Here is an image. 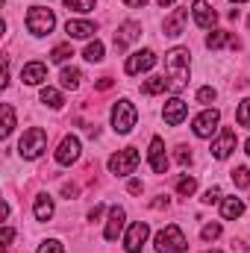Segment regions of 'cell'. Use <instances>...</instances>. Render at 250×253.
Masks as SVG:
<instances>
[{"mask_svg":"<svg viewBox=\"0 0 250 253\" xmlns=\"http://www.w3.org/2000/svg\"><path fill=\"white\" fill-rule=\"evenodd\" d=\"M100 215H103V206H100V203H97V206H94V209H91V212H88V221H97V218H100Z\"/></svg>","mask_w":250,"mask_h":253,"instance_id":"41","label":"cell"},{"mask_svg":"<svg viewBox=\"0 0 250 253\" xmlns=\"http://www.w3.org/2000/svg\"><path fill=\"white\" fill-rule=\"evenodd\" d=\"M138 150L135 147H124V150H118L112 159H109V171L115 174V177H129L132 171H135V165H138Z\"/></svg>","mask_w":250,"mask_h":253,"instance_id":"6","label":"cell"},{"mask_svg":"<svg viewBox=\"0 0 250 253\" xmlns=\"http://www.w3.org/2000/svg\"><path fill=\"white\" fill-rule=\"evenodd\" d=\"M21 80H24L27 85H42V83L47 80V68H44V62H30V65H24V71H21Z\"/></svg>","mask_w":250,"mask_h":253,"instance_id":"18","label":"cell"},{"mask_svg":"<svg viewBox=\"0 0 250 253\" xmlns=\"http://www.w3.org/2000/svg\"><path fill=\"white\" fill-rule=\"evenodd\" d=\"M65 9H71V12H91L94 0H65Z\"/></svg>","mask_w":250,"mask_h":253,"instance_id":"29","label":"cell"},{"mask_svg":"<svg viewBox=\"0 0 250 253\" xmlns=\"http://www.w3.org/2000/svg\"><path fill=\"white\" fill-rule=\"evenodd\" d=\"M124 3H126V6H132V9H141L147 0H124Z\"/></svg>","mask_w":250,"mask_h":253,"instance_id":"44","label":"cell"},{"mask_svg":"<svg viewBox=\"0 0 250 253\" xmlns=\"http://www.w3.org/2000/svg\"><path fill=\"white\" fill-rule=\"evenodd\" d=\"M138 36H141V24H138V21H124V24L118 27V33H115V47H118V50H126Z\"/></svg>","mask_w":250,"mask_h":253,"instance_id":"11","label":"cell"},{"mask_svg":"<svg viewBox=\"0 0 250 253\" xmlns=\"http://www.w3.org/2000/svg\"><path fill=\"white\" fill-rule=\"evenodd\" d=\"M44 150H47V132H44L42 126H30V129L24 132V138L18 141V153H21L24 159H39Z\"/></svg>","mask_w":250,"mask_h":253,"instance_id":"3","label":"cell"},{"mask_svg":"<svg viewBox=\"0 0 250 253\" xmlns=\"http://www.w3.org/2000/svg\"><path fill=\"white\" fill-rule=\"evenodd\" d=\"M242 212H245V203H242L239 197H224V203H221V215H224V218L233 221V218H239Z\"/></svg>","mask_w":250,"mask_h":253,"instance_id":"22","label":"cell"},{"mask_svg":"<svg viewBox=\"0 0 250 253\" xmlns=\"http://www.w3.org/2000/svg\"><path fill=\"white\" fill-rule=\"evenodd\" d=\"M126 189H129V194H141V183H138V180H129Z\"/></svg>","mask_w":250,"mask_h":253,"instance_id":"42","label":"cell"},{"mask_svg":"<svg viewBox=\"0 0 250 253\" xmlns=\"http://www.w3.org/2000/svg\"><path fill=\"white\" fill-rule=\"evenodd\" d=\"M59 80H62V88H80V80H83V74L77 71V68H65L62 74H59Z\"/></svg>","mask_w":250,"mask_h":253,"instance_id":"24","label":"cell"},{"mask_svg":"<svg viewBox=\"0 0 250 253\" xmlns=\"http://www.w3.org/2000/svg\"><path fill=\"white\" fill-rule=\"evenodd\" d=\"M124 221H126V215H124V209L121 206H112L109 209V224H106V242H115L118 236H121V230H124Z\"/></svg>","mask_w":250,"mask_h":253,"instance_id":"17","label":"cell"},{"mask_svg":"<svg viewBox=\"0 0 250 253\" xmlns=\"http://www.w3.org/2000/svg\"><path fill=\"white\" fill-rule=\"evenodd\" d=\"M83 56H85L88 62H103V44H100V42H91Z\"/></svg>","mask_w":250,"mask_h":253,"instance_id":"28","label":"cell"},{"mask_svg":"<svg viewBox=\"0 0 250 253\" xmlns=\"http://www.w3.org/2000/svg\"><path fill=\"white\" fill-rule=\"evenodd\" d=\"M156 3H159V6L165 9V6H171V3H177V0H156Z\"/></svg>","mask_w":250,"mask_h":253,"instance_id":"45","label":"cell"},{"mask_svg":"<svg viewBox=\"0 0 250 253\" xmlns=\"http://www.w3.org/2000/svg\"><path fill=\"white\" fill-rule=\"evenodd\" d=\"M39 253H65V251H62V245H59L56 239H47V242L39 245Z\"/></svg>","mask_w":250,"mask_h":253,"instance_id":"34","label":"cell"},{"mask_svg":"<svg viewBox=\"0 0 250 253\" xmlns=\"http://www.w3.org/2000/svg\"><path fill=\"white\" fill-rule=\"evenodd\" d=\"M236 121H239L242 126H248V129H250V97H248V100H242V103H239V112H236Z\"/></svg>","mask_w":250,"mask_h":253,"instance_id":"30","label":"cell"},{"mask_svg":"<svg viewBox=\"0 0 250 253\" xmlns=\"http://www.w3.org/2000/svg\"><path fill=\"white\" fill-rule=\"evenodd\" d=\"M0 112H3V126H0V132H3V138H6V135H12V129H15V109H12V103H3Z\"/></svg>","mask_w":250,"mask_h":253,"instance_id":"23","label":"cell"},{"mask_svg":"<svg viewBox=\"0 0 250 253\" xmlns=\"http://www.w3.org/2000/svg\"><path fill=\"white\" fill-rule=\"evenodd\" d=\"M218 124H221V112H218V109H206V112H200V115L194 118L191 129H194L197 138H209V135H215Z\"/></svg>","mask_w":250,"mask_h":253,"instance_id":"7","label":"cell"},{"mask_svg":"<svg viewBox=\"0 0 250 253\" xmlns=\"http://www.w3.org/2000/svg\"><path fill=\"white\" fill-rule=\"evenodd\" d=\"M218 236H221V224H206V227L200 230V239H203V242H215Z\"/></svg>","mask_w":250,"mask_h":253,"instance_id":"32","label":"cell"},{"mask_svg":"<svg viewBox=\"0 0 250 253\" xmlns=\"http://www.w3.org/2000/svg\"><path fill=\"white\" fill-rule=\"evenodd\" d=\"M212 253H218V251H212Z\"/></svg>","mask_w":250,"mask_h":253,"instance_id":"48","label":"cell"},{"mask_svg":"<svg viewBox=\"0 0 250 253\" xmlns=\"http://www.w3.org/2000/svg\"><path fill=\"white\" fill-rule=\"evenodd\" d=\"M165 80L168 91H183L188 85V47H174L165 53Z\"/></svg>","mask_w":250,"mask_h":253,"instance_id":"1","label":"cell"},{"mask_svg":"<svg viewBox=\"0 0 250 253\" xmlns=\"http://www.w3.org/2000/svg\"><path fill=\"white\" fill-rule=\"evenodd\" d=\"M135 118H138V112H135V106H132L126 97L112 106V126H115V132L126 135V132L135 126Z\"/></svg>","mask_w":250,"mask_h":253,"instance_id":"5","label":"cell"},{"mask_svg":"<svg viewBox=\"0 0 250 253\" xmlns=\"http://www.w3.org/2000/svg\"><path fill=\"white\" fill-rule=\"evenodd\" d=\"M165 88H168V80H165V77H150V80L141 85L144 94H162Z\"/></svg>","mask_w":250,"mask_h":253,"instance_id":"25","label":"cell"},{"mask_svg":"<svg viewBox=\"0 0 250 253\" xmlns=\"http://www.w3.org/2000/svg\"><path fill=\"white\" fill-rule=\"evenodd\" d=\"M0 239H3V245H12V239H15V230H12V227H3Z\"/></svg>","mask_w":250,"mask_h":253,"instance_id":"40","label":"cell"},{"mask_svg":"<svg viewBox=\"0 0 250 253\" xmlns=\"http://www.w3.org/2000/svg\"><path fill=\"white\" fill-rule=\"evenodd\" d=\"M150 206H153V209H165V206H168V197H156Z\"/></svg>","mask_w":250,"mask_h":253,"instance_id":"43","label":"cell"},{"mask_svg":"<svg viewBox=\"0 0 250 253\" xmlns=\"http://www.w3.org/2000/svg\"><path fill=\"white\" fill-rule=\"evenodd\" d=\"M206 47H209V50H221V47H233V50H239V47H242V42H239V36H236V33L212 30V33L206 36Z\"/></svg>","mask_w":250,"mask_h":253,"instance_id":"9","label":"cell"},{"mask_svg":"<svg viewBox=\"0 0 250 253\" xmlns=\"http://www.w3.org/2000/svg\"><path fill=\"white\" fill-rule=\"evenodd\" d=\"M36 218L39 221H50L53 218V200H50V194H39L36 197Z\"/></svg>","mask_w":250,"mask_h":253,"instance_id":"21","label":"cell"},{"mask_svg":"<svg viewBox=\"0 0 250 253\" xmlns=\"http://www.w3.org/2000/svg\"><path fill=\"white\" fill-rule=\"evenodd\" d=\"M248 24H250V21H248Z\"/></svg>","mask_w":250,"mask_h":253,"instance_id":"49","label":"cell"},{"mask_svg":"<svg viewBox=\"0 0 250 253\" xmlns=\"http://www.w3.org/2000/svg\"><path fill=\"white\" fill-rule=\"evenodd\" d=\"M147 159H150V168L156 171V174H165L168 171V156H165V141L156 135L153 141H150V150H147Z\"/></svg>","mask_w":250,"mask_h":253,"instance_id":"13","label":"cell"},{"mask_svg":"<svg viewBox=\"0 0 250 253\" xmlns=\"http://www.w3.org/2000/svg\"><path fill=\"white\" fill-rule=\"evenodd\" d=\"M233 150H236V132L230 126H224L221 135H218V141H212V156L215 159H227Z\"/></svg>","mask_w":250,"mask_h":253,"instance_id":"12","label":"cell"},{"mask_svg":"<svg viewBox=\"0 0 250 253\" xmlns=\"http://www.w3.org/2000/svg\"><path fill=\"white\" fill-rule=\"evenodd\" d=\"M165 124L168 126H177V124H183L186 121V115H188V106L180 100V97H171L168 103H165Z\"/></svg>","mask_w":250,"mask_h":253,"instance_id":"16","label":"cell"},{"mask_svg":"<svg viewBox=\"0 0 250 253\" xmlns=\"http://www.w3.org/2000/svg\"><path fill=\"white\" fill-rule=\"evenodd\" d=\"M77 194H80V189H77L74 183H65V186H62V197H68V200H71V197H77Z\"/></svg>","mask_w":250,"mask_h":253,"instance_id":"39","label":"cell"},{"mask_svg":"<svg viewBox=\"0 0 250 253\" xmlns=\"http://www.w3.org/2000/svg\"><path fill=\"white\" fill-rule=\"evenodd\" d=\"M186 18H188V9H174L168 18H165V36H180L183 33V24H186Z\"/></svg>","mask_w":250,"mask_h":253,"instance_id":"19","label":"cell"},{"mask_svg":"<svg viewBox=\"0 0 250 253\" xmlns=\"http://www.w3.org/2000/svg\"><path fill=\"white\" fill-rule=\"evenodd\" d=\"M174 159H177V162H180V165L186 168L188 162H191V153H188V147H177V153H174Z\"/></svg>","mask_w":250,"mask_h":253,"instance_id":"36","label":"cell"},{"mask_svg":"<svg viewBox=\"0 0 250 253\" xmlns=\"http://www.w3.org/2000/svg\"><path fill=\"white\" fill-rule=\"evenodd\" d=\"M197 189V180L194 177H177V194L180 197H191Z\"/></svg>","mask_w":250,"mask_h":253,"instance_id":"27","label":"cell"},{"mask_svg":"<svg viewBox=\"0 0 250 253\" xmlns=\"http://www.w3.org/2000/svg\"><path fill=\"white\" fill-rule=\"evenodd\" d=\"M245 150H248V156H250V138H248V141H245Z\"/></svg>","mask_w":250,"mask_h":253,"instance_id":"46","label":"cell"},{"mask_svg":"<svg viewBox=\"0 0 250 253\" xmlns=\"http://www.w3.org/2000/svg\"><path fill=\"white\" fill-rule=\"evenodd\" d=\"M42 103H47V106H50V109H62V94H59V91H56V88H50V85H47V88H42Z\"/></svg>","mask_w":250,"mask_h":253,"instance_id":"26","label":"cell"},{"mask_svg":"<svg viewBox=\"0 0 250 253\" xmlns=\"http://www.w3.org/2000/svg\"><path fill=\"white\" fill-rule=\"evenodd\" d=\"M68 56H74L71 44H59V47H53V53H50V62H65Z\"/></svg>","mask_w":250,"mask_h":253,"instance_id":"33","label":"cell"},{"mask_svg":"<svg viewBox=\"0 0 250 253\" xmlns=\"http://www.w3.org/2000/svg\"><path fill=\"white\" fill-rule=\"evenodd\" d=\"M230 3H248V0H230Z\"/></svg>","mask_w":250,"mask_h":253,"instance_id":"47","label":"cell"},{"mask_svg":"<svg viewBox=\"0 0 250 253\" xmlns=\"http://www.w3.org/2000/svg\"><path fill=\"white\" fill-rule=\"evenodd\" d=\"M153 245H156L159 253H186L188 251L186 236H183V230L177 224H168L165 230H159L156 239H153Z\"/></svg>","mask_w":250,"mask_h":253,"instance_id":"2","label":"cell"},{"mask_svg":"<svg viewBox=\"0 0 250 253\" xmlns=\"http://www.w3.org/2000/svg\"><path fill=\"white\" fill-rule=\"evenodd\" d=\"M221 200V189H209L203 194V203H218Z\"/></svg>","mask_w":250,"mask_h":253,"instance_id":"38","label":"cell"},{"mask_svg":"<svg viewBox=\"0 0 250 253\" xmlns=\"http://www.w3.org/2000/svg\"><path fill=\"white\" fill-rule=\"evenodd\" d=\"M147 236H150V227H147L144 221H135V224H132V227L126 230L124 251H126V253H141L144 242H147Z\"/></svg>","mask_w":250,"mask_h":253,"instance_id":"8","label":"cell"},{"mask_svg":"<svg viewBox=\"0 0 250 253\" xmlns=\"http://www.w3.org/2000/svg\"><path fill=\"white\" fill-rule=\"evenodd\" d=\"M53 27H56L53 9H47V6H33V9L27 12V30H30L33 36H47Z\"/></svg>","mask_w":250,"mask_h":253,"instance_id":"4","label":"cell"},{"mask_svg":"<svg viewBox=\"0 0 250 253\" xmlns=\"http://www.w3.org/2000/svg\"><path fill=\"white\" fill-rule=\"evenodd\" d=\"M112 85H115V83H112V77H100V80L94 83V88H97V91H109Z\"/></svg>","mask_w":250,"mask_h":253,"instance_id":"37","label":"cell"},{"mask_svg":"<svg viewBox=\"0 0 250 253\" xmlns=\"http://www.w3.org/2000/svg\"><path fill=\"white\" fill-rule=\"evenodd\" d=\"M153 65H156V53L153 50H138V53H132L126 59L124 71L126 74H141V71H150Z\"/></svg>","mask_w":250,"mask_h":253,"instance_id":"15","label":"cell"},{"mask_svg":"<svg viewBox=\"0 0 250 253\" xmlns=\"http://www.w3.org/2000/svg\"><path fill=\"white\" fill-rule=\"evenodd\" d=\"M65 33L71 39H91L94 36V24L91 21H68L65 24Z\"/></svg>","mask_w":250,"mask_h":253,"instance_id":"20","label":"cell"},{"mask_svg":"<svg viewBox=\"0 0 250 253\" xmlns=\"http://www.w3.org/2000/svg\"><path fill=\"white\" fill-rule=\"evenodd\" d=\"M191 15H194V24L203 27V30H209V27L218 21V12H215L206 0H194V3H191Z\"/></svg>","mask_w":250,"mask_h":253,"instance_id":"14","label":"cell"},{"mask_svg":"<svg viewBox=\"0 0 250 253\" xmlns=\"http://www.w3.org/2000/svg\"><path fill=\"white\" fill-rule=\"evenodd\" d=\"M80 159V138L77 135H65L59 141V150H56V162L59 165H74Z\"/></svg>","mask_w":250,"mask_h":253,"instance_id":"10","label":"cell"},{"mask_svg":"<svg viewBox=\"0 0 250 253\" xmlns=\"http://www.w3.org/2000/svg\"><path fill=\"white\" fill-rule=\"evenodd\" d=\"M215 97H218V94H215V88H212V85H203V88L197 91V103H212Z\"/></svg>","mask_w":250,"mask_h":253,"instance_id":"35","label":"cell"},{"mask_svg":"<svg viewBox=\"0 0 250 253\" xmlns=\"http://www.w3.org/2000/svg\"><path fill=\"white\" fill-rule=\"evenodd\" d=\"M233 183H236L239 189H248V186H250V171H248V168H245V165L233 171Z\"/></svg>","mask_w":250,"mask_h":253,"instance_id":"31","label":"cell"}]
</instances>
